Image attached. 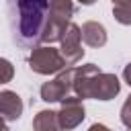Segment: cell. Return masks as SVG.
Instances as JSON below:
<instances>
[{
	"label": "cell",
	"mask_w": 131,
	"mask_h": 131,
	"mask_svg": "<svg viewBox=\"0 0 131 131\" xmlns=\"http://www.w3.org/2000/svg\"><path fill=\"white\" fill-rule=\"evenodd\" d=\"M33 129H37V131H55V129H59L57 111H51V108L39 111L33 119Z\"/></svg>",
	"instance_id": "10"
},
{
	"label": "cell",
	"mask_w": 131,
	"mask_h": 131,
	"mask_svg": "<svg viewBox=\"0 0 131 131\" xmlns=\"http://www.w3.org/2000/svg\"><path fill=\"white\" fill-rule=\"evenodd\" d=\"M12 78H14V66L8 59L0 57V86L12 82Z\"/></svg>",
	"instance_id": "13"
},
{
	"label": "cell",
	"mask_w": 131,
	"mask_h": 131,
	"mask_svg": "<svg viewBox=\"0 0 131 131\" xmlns=\"http://www.w3.org/2000/svg\"><path fill=\"white\" fill-rule=\"evenodd\" d=\"M49 16L59 18L63 23H70L72 16L76 14V6L72 0H49Z\"/></svg>",
	"instance_id": "11"
},
{
	"label": "cell",
	"mask_w": 131,
	"mask_h": 131,
	"mask_svg": "<svg viewBox=\"0 0 131 131\" xmlns=\"http://www.w3.org/2000/svg\"><path fill=\"white\" fill-rule=\"evenodd\" d=\"M49 12V0H8L12 41L20 47H37Z\"/></svg>",
	"instance_id": "1"
},
{
	"label": "cell",
	"mask_w": 131,
	"mask_h": 131,
	"mask_svg": "<svg viewBox=\"0 0 131 131\" xmlns=\"http://www.w3.org/2000/svg\"><path fill=\"white\" fill-rule=\"evenodd\" d=\"M23 111H25L23 98H20L14 90H2V92H0V115H2L6 121H16V119H20Z\"/></svg>",
	"instance_id": "7"
},
{
	"label": "cell",
	"mask_w": 131,
	"mask_h": 131,
	"mask_svg": "<svg viewBox=\"0 0 131 131\" xmlns=\"http://www.w3.org/2000/svg\"><path fill=\"white\" fill-rule=\"evenodd\" d=\"M59 43H61L59 51H61V55H63V59H66L68 66H76L78 61H82V57H84L82 27H78L76 23L70 20L68 27H66V31H63V35H61V39H59Z\"/></svg>",
	"instance_id": "5"
},
{
	"label": "cell",
	"mask_w": 131,
	"mask_h": 131,
	"mask_svg": "<svg viewBox=\"0 0 131 131\" xmlns=\"http://www.w3.org/2000/svg\"><path fill=\"white\" fill-rule=\"evenodd\" d=\"M78 2H80L82 6H92V4L96 2V0H78Z\"/></svg>",
	"instance_id": "18"
},
{
	"label": "cell",
	"mask_w": 131,
	"mask_h": 131,
	"mask_svg": "<svg viewBox=\"0 0 131 131\" xmlns=\"http://www.w3.org/2000/svg\"><path fill=\"white\" fill-rule=\"evenodd\" d=\"M0 131H6V119L0 115Z\"/></svg>",
	"instance_id": "17"
},
{
	"label": "cell",
	"mask_w": 131,
	"mask_h": 131,
	"mask_svg": "<svg viewBox=\"0 0 131 131\" xmlns=\"http://www.w3.org/2000/svg\"><path fill=\"white\" fill-rule=\"evenodd\" d=\"M121 123H123L127 129H131V94L127 96V100H125L123 106H121Z\"/></svg>",
	"instance_id": "14"
},
{
	"label": "cell",
	"mask_w": 131,
	"mask_h": 131,
	"mask_svg": "<svg viewBox=\"0 0 131 131\" xmlns=\"http://www.w3.org/2000/svg\"><path fill=\"white\" fill-rule=\"evenodd\" d=\"M66 27H68V23L47 14V20H45V27H43V35H41V43H55V41H59L63 31H66Z\"/></svg>",
	"instance_id": "9"
},
{
	"label": "cell",
	"mask_w": 131,
	"mask_h": 131,
	"mask_svg": "<svg viewBox=\"0 0 131 131\" xmlns=\"http://www.w3.org/2000/svg\"><path fill=\"white\" fill-rule=\"evenodd\" d=\"M29 68L31 72L35 74H41V76H51V74H57L61 72L63 68H68L63 55L59 49L51 47L49 45H37L31 49V55H29Z\"/></svg>",
	"instance_id": "3"
},
{
	"label": "cell",
	"mask_w": 131,
	"mask_h": 131,
	"mask_svg": "<svg viewBox=\"0 0 131 131\" xmlns=\"http://www.w3.org/2000/svg\"><path fill=\"white\" fill-rule=\"evenodd\" d=\"M82 41L88 47H102L106 45V29L98 23V20H86L82 25Z\"/></svg>",
	"instance_id": "8"
},
{
	"label": "cell",
	"mask_w": 131,
	"mask_h": 131,
	"mask_svg": "<svg viewBox=\"0 0 131 131\" xmlns=\"http://www.w3.org/2000/svg\"><path fill=\"white\" fill-rule=\"evenodd\" d=\"M59 129H74L86 119V108L82 104V98L74 92H70L66 98H61V108L57 111Z\"/></svg>",
	"instance_id": "6"
},
{
	"label": "cell",
	"mask_w": 131,
	"mask_h": 131,
	"mask_svg": "<svg viewBox=\"0 0 131 131\" xmlns=\"http://www.w3.org/2000/svg\"><path fill=\"white\" fill-rule=\"evenodd\" d=\"M113 16L121 25H131V8L123 4H113Z\"/></svg>",
	"instance_id": "12"
},
{
	"label": "cell",
	"mask_w": 131,
	"mask_h": 131,
	"mask_svg": "<svg viewBox=\"0 0 131 131\" xmlns=\"http://www.w3.org/2000/svg\"><path fill=\"white\" fill-rule=\"evenodd\" d=\"M74 74H76V66H68L61 72H57V76L49 82H45L41 86V100L45 102H61V98H66L72 92L74 86Z\"/></svg>",
	"instance_id": "4"
},
{
	"label": "cell",
	"mask_w": 131,
	"mask_h": 131,
	"mask_svg": "<svg viewBox=\"0 0 131 131\" xmlns=\"http://www.w3.org/2000/svg\"><path fill=\"white\" fill-rule=\"evenodd\" d=\"M72 92L78 94L82 100L84 98L113 100L121 92V82L115 74L102 72L96 63H84V66H76Z\"/></svg>",
	"instance_id": "2"
},
{
	"label": "cell",
	"mask_w": 131,
	"mask_h": 131,
	"mask_svg": "<svg viewBox=\"0 0 131 131\" xmlns=\"http://www.w3.org/2000/svg\"><path fill=\"white\" fill-rule=\"evenodd\" d=\"M123 80L131 86V61H129V63L125 66V70H123Z\"/></svg>",
	"instance_id": "15"
},
{
	"label": "cell",
	"mask_w": 131,
	"mask_h": 131,
	"mask_svg": "<svg viewBox=\"0 0 131 131\" xmlns=\"http://www.w3.org/2000/svg\"><path fill=\"white\" fill-rule=\"evenodd\" d=\"M113 4H123V6H129L131 8V0H113Z\"/></svg>",
	"instance_id": "16"
}]
</instances>
